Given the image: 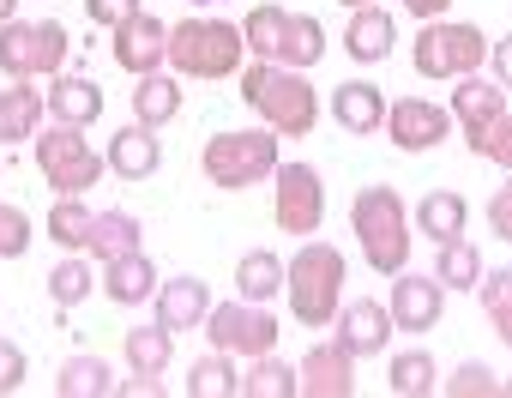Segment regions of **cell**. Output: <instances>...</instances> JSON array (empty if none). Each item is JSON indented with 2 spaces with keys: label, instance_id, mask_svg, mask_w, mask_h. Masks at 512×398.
<instances>
[{
  "label": "cell",
  "instance_id": "46",
  "mask_svg": "<svg viewBox=\"0 0 512 398\" xmlns=\"http://www.w3.org/2000/svg\"><path fill=\"white\" fill-rule=\"evenodd\" d=\"M115 392H121V398H163V374H133V380H121Z\"/></svg>",
  "mask_w": 512,
  "mask_h": 398
},
{
  "label": "cell",
  "instance_id": "36",
  "mask_svg": "<svg viewBox=\"0 0 512 398\" xmlns=\"http://www.w3.org/2000/svg\"><path fill=\"white\" fill-rule=\"evenodd\" d=\"M284 25H290V13L278 7V0H266V7H253V13H247V25H241V37H247V55H253V61H278V49H284Z\"/></svg>",
  "mask_w": 512,
  "mask_h": 398
},
{
  "label": "cell",
  "instance_id": "44",
  "mask_svg": "<svg viewBox=\"0 0 512 398\" xmlns=\"http://www.w3.org/2000/svg\"><path fill=\"white\" fill-rule=\"evenodd\" d=\"M488 230H494L500 242H512V175L488 193Z\"/></svg>",
  "mask_w": 512,
  "mask_h": 398
},
{
  "label": "cell",
  "instance_id": "3",
  "mask_svg": "<svg viewBox=\"0 0 512 398\" xmlns=\"http://www.w3.org/2000/svg\"><path fill=\"white\" fill-rule=\"evenodd\" d=\"M350 230L362 242V260L380 278H398L410 266V212H404L398 187H362L350 199Z\"/></svg>",
  "mask_w": 512,
  "mask_h": 398
},
{
  "label": "cell",
  "instance_id": "1",
  "mask_svg": "<svg viewBox=\"0 0 512 398\" xmlns=\"http://www.w3.org/2000/svg\"><path fill=\"white\" fill-rule=\"evenodd\" d=\"M241 103L260 115L278 139H308L314 121H320L314 85H308L296 67H284V61H253V67L241 73Z\"/></svg>",
  "mask_w": 512,
  "mask_h": 398
},
{
  "label": "cell",
  "instance_id": "18",
  "mask_svg": "<svg viewBox=\"0 0 512 398\" xmlns=\"http://www.w3.org/2000/svg\"><path fill=\"white\" fill-rule=\"evenodd\" d=\"M332 115H338V127H344V133L368 139V133H380V127H386V91H380L374 79H350V85H338V91H332Z\"/></svg>",
  "mask_w": 512,
  "mask_h": 398
},
{
  "label": "cell",
  "instance_id": "10",
  "mask_svg": "<svg viewBox=\"0 0 512 398\" xmlns=\"http://www.w3.org/2000/svg\"><path fill=\"white\" fill-rule=\"evenodd\" d=\"M272 218L284 236H314L326 224V181L314 163H278L272 169Z\"/></svg>",
  "mask_w": 512,
  "mask_h": 398
},
{
  "label": "cell",
  "instance_id": "11",
  "mask_svg": "<svg viewBox=\"0 0 512 398\" xmlns=\"http://www.w3.org/2000/svg\"><path fill=\"white\" fill-rule=\"evenodd\" d=\"M109 37H115V43H109V49H115V67H127L133 79H145V73H157V67L169 61V25H163L157 13H145V7H139L127 25H115Z\"/></svg>",
  "mask_w": 512,
  "mask_h": 398
},
{
  "label": "cell",
  "instance_id": "14",
  "mask_svg": "<svg viewBox=\"0 0 512 398\" xmlns=\"http://www.w3.org/2000/svg\"><path fill=\"white\" fill-rule=\"evenodd\" d=\"M296 380H302V398H356V356L338 338H326L296 362Z\"/></svg>",
  "mask_w": 512,
  "mask_h": 398
},
{
  "label": "cell",
  "instance_id": "4",
  "mask_svg": "<svg viewBox=\"0 0 512 398\" xmlns=\"http://www.w3.org/2000/svg\"><path fill=\"white\" fill-rule=\"evenodd\" d=\"M241 55H247L241 25H223V19L169 25V67L181 79H229V73H241Z\"/></svg>",
  "mask_w": 512,
  "mask_h": 398
},
{
  "label": "cell",
  "instance_id": "42",
  "mask_svg": "<svg viewBox=\"0 0 512 398\" xmlns=\"http://www.w3.org/2000/svg\"><path fill=\"white\" fill-rule=\"evenodd\" d=\"M25 380H31V356H25V344L0 338V398H7V392H19Z\"/></svg>",
  "mask_w": 512,
  "mask_h": 398
},
{
  "label": "cell",
  "instance_id": "20",
  "mask_svg": "<svg viewBox=\"0 0 512 398\" xmlns=\"http://www.w3.org/2000/svg\"><path fill=\"white\" fill-rule=\"evenodd\" d=\"M43 115H49V97L37 91V79H13L7 91H0V139H7V145L37 139Z\"/></svg>",
  "mask_w": 512,
  "mask_h": 398
},
{
  "label": "cell",
  "instance_id": "5",
  "mask_svg": "<svg viewBox=\"0 0 512 398\" xmlns=\"http://www.w3.org/2000/svg\"><path fill=\"white\" fill-rule=\"evenodd\" d=\"M278 163H284V157H278V133H272V127L217 133V139H205V151H199L205 181L223 187V193H241V187H253V181H266Z\"/></svg>",
  "mask_w": 512,
  "mask_h": 398
},
{
  "label": "cell",
  "instance_id": "7",
  "mask_svg": "<svg viewBox=\"0 0 512 398\" xmlns=\"http://www.w3.org/2000/svg\"><path fill=\"white\" fill-rule=\"evenodd\" d=\"M410 61L422 79H464L488 61V37L464 19H428L410 43Z\"/></svg>",
  "mask_w": 512,
  "mask_h": 398
},
{
  "label": "cell",
  "instance_id": "40",
  "mask_svg": "<svg viewBox=\"0 0 512 398\" xmlns=\"http://www.w3.org/2000/svg\"><path fill=\"white\" fill-rule=\"evenodd\" d=\"M464 145H470L476 157H488V163H500V169L512 175V115H494V121H488L476 139H464Z\"/></svg>",
  "mask_w": 512,
  "mask_h": 398
},
{
  "label": "cell",
  "instance_id": "48",
  "mask_svg": "<svg viewBox=\"0 0 512 398\" xmlns=\"http://www.w3.org/2000/svg\"><path fill=\"white\" fill-rule=\"evenodd\" d=\"M7 19H19V0H0V25H7Z\"/></svg>",
  "mask_w": 512,
  "mask_h": 398
},
{
  "label": "cell",
  "instance_id": "25",
  "mask_svg": "<svg viewBox=\"0 0 512 398\" xmlns=\"http://www.w3.org/2000/svg\"><path fill=\"white\" fill-rule=\"evenodd\" d=\"M145 242V224L133 218V212H97L91 218V236H85V254L91 260H121V254H133Z\"/></svg>",
  "mask_w": 512,
  "mask_h": 398
},
{
  "label": "cell",
  "instance_id": "45",
  "mask_svg": "<svg viewBox=\"0 0 512 398\" xmlns=\"http://www.w3.org/2000/svg\"><path fill=\"white\" fill-rule=\"evenodd\" d=\"M488 67H494V85H506V91H512V37L488 43Z\"/></svg>",
  "mask_w": 512,
  "mask_h": 398
},
{
  "label": "cell",
  "instance_id": "19",
  "mask_svg": "<svg viewBox=\"0 0 512 398\" xmlns=\"http://www.w3.org/2000/svg\"><path fill=\"white\" fill-rule=\"evenodd\" d=\"M109 169L121 175V181H151L157 175V163H163V145H157V127H145V121H133V127H121L115 139H109Z\"/></svg>",
  "mask_w": 512,
  "mask_h": 398
},
{
  "label": "cell",
  "instance_id": "47",
  "mask_svg": "<svg viewBox=\"0 0 512 398\" xmlns=\"http://www.w3.org/2000/svg\"><path fill=\"white\" fill-rule=\"evenodd\" d=\"M446 7H452V0H404V13L422 19V25H428V19H446Z\"/></svg>",
  "mask_w": 512,
  "mask_h": 398
},
{
  "label": "cell",
  "instance_id": "37",
  "mask_svg": "<svg viewBox=\"0 0 512 398\" xmlns=\"http://www.w3.org/2000/svg\"><path fill=\"white\" fill-rule=\"evenodd\" d=\"M476 296H482V314H488L494 338H500V344H512V266H500V272H482Z\"/></svg>",
  "mask_w": 512,
  "mask_h": 398
},
{
  "label": "cell",
  "instance_id": "12",
  "mask_svg": "<svg viewBox=\"0 0 512 398\" xmlns=\"http://www.w3.org/2000/svg\"><path fill=\"white\" fill-rule=\"evenodd\" d=\"M380 133H392L398 151H434L452 133V109H440L428 97H398V103H386V127Z\"/></svg>",
  "mask_w": 512,
  "mask_h": 398
},
{
  "label": "cell",
  "instance_id": "23",
  "mask_svg": "<svg viewBox=\"0 0 512 398\" xmlns=\"http://www.w3.org/2000/svg\"><path fill=\"white\" fill-rule=\"evenodd\" d=\"M494 115H506V85L464 73V79H458V91H452V121L464 127V139H476Z\"/></svg>",
  "mask_w": 512,
  "mask_h": 398
},
{
  "label": "cell",
  "instance_id": "31",
  "mask_svg": "<svg viewBox=\"0 0 512 398\" xmlns=\"http://www.w3.org/2000/svg\"><path fill=\"white\" fill-rule=\"evenodd\" d=\"M320 55H326V25H320L314 13H290L278 61H284V67H296V73H308V67H320Z\"/></svg>",
  "mask_w": 512,
  "mask_h": 398
},
{
  "label": "cell",
  "instance_id": "49",
  "mask_svg": "<svg viewBox=\"0 0 512 398\" xmlns=\"http://www.w3.org/2000/svg\"><path fill=\"white\" fill-rule=\"evenodd\" d=\"M338 7H350V13H356V7H368V0H338Z\"/></svg>",
  "mask_w": 512,
  "mask_h": 398
},
{
  "label": "cell",
  "instance_id": "24",
  "mask_svg": "<svg viewBox=\"0 0 512 398\" xmlns=\"http://www.w3.org/2000/svg\"><path fill=\"white\" fill-rule=\"evenodd\" d=\"M464 224H470V199H464V193L434 187V193L416 199V230H422L428 242H452V236H464Z\"/></svg>",
  "mask_w": 512,
  "mask_h": 398
},
{
  "label": "cell",
  "instance_id": "26",
  "mask_svg": "<svg viewBox=\"0 0 512 398\" xmlns=\"http://www.w3.org/2000/svg\"><path fill=\"white\" fill-rule=\"evenodd\" d=\"M115 368L103 356H67L55 374V398H115Z\"/></svg>",
  "mask_w": 512,
  "mask_h": 398
},
{
  "label": "cell",
  "instance_id": "21",
  "mask_svg": "<svg viewBox=\"0 0 512 398\" xmlns=\"http://www.w3.org/2000/svg\"><path fill=\"white\" fill-rule=\"evenodd\" d=\"M392 43H398L392 13H380L374 0H368V7H356V19H350V31H344V55L362 61V67H380V61L392 55Z\"/></svg>",
  "mask_w": 512,
  "mask_h": 398
},
{
  "label": "cell",
  "instance_id": "13",
  "mask_svg": "<svg viewBox=\"0 0 512 398\" xmlns=\"http://www.w3.org/2000/svg\"><path fill=\"white\" fill-rule=\"evenodd\" d=\"M392 326L398 332H428V326H440V308H446V284L434 278V272H398L392 278Z\"/></svg>",
  "mask_w": 512,
  "mask_h": 398
},
{
  "label": "cell",
  "instance_id": "2",
  "mask_svg": "<svg viewBox=\"0 0 512 398\" xmlns=\"http://www.w3.org/2000/svg\"><path fill=\"white\" fill-rule=\"evenodd\" d=\"M344 284H350V266H344V254L332 242H302L296 260H284V296H290V314L308 332H320V326L338 320Z\"/></svg>",
  "mask_w": 512,
  "mask_h": 398
},
{
  "label": "cell",
  "instance_id": "35",
  "mask_svg": "<svg viewBox=\"0 0 512 398\" xmlns=\"http://www.w3.org/2000/svg\"><path fill=\"white\" fill-rule=\"evenodd\" d=\"M386 386H392L398 398H428V392L440 386V368H434L428 350H398L392 368H386Z\"/></svg>",
  "mask_w": 512,
  "mask_h": 398
},
{
  "label": "cell",
  "instance_id": "33",
  "mask_svg": "<svg viewBox=\"0 0 512 398\" xmlns=\"http://www.w3.org/2000/svg\"><path fill=\"white\" fill-rule=\"evenodd\" d=\"M187 398H241V374L229 350H211L187 368Z\"/></svg>",
  "mask_w": 512,
  "mask_h": 398
},
{
  "label": "cell",
  "instance_id": "39",
  "mask_svg": "<svg viewBox=\"0 0 512 398\" xmlns=\"http://www.w3.org/2000/svg\"><path fill=\"white\" fill-rule=\"evenodd\" d=\"M440 392H446V398H494V392H500V380H494V368H488V362H458V368L440 380Z\"/></svg>",
  "mask_w": 512,
  "mask_h": 398
},
{
  "label": "cell",
  "instance_id": "15",
  "mask_svg": "<svg viewBox=\"0 0 512 398\" xmlns=\"http://www.w3.org/2000/svg\"><path fill=\"white\" fill-rule=\"evenodd\" d=\"M332 326H338V344H344L356 362H362V356H380V350L392 344V332H398V326H392V308H386V302H374V296L344 302Z\"/></svg>",
  "mask_w": 512,
  "mask_h": 398
},
{
  "label": "cell",
  "instance_id": "9",
  "mask_svg": "<svg viewBox=\"0 0 512 398\" xmlns=\"http://www.w3.org/2000/svg\"><path fill=\"white\" fill-rule=\"evenodd\" d=\"M205 338H211V350H229V356H266V350H278V314L266 308V302H211V314H205Z\"/></svg>",
  "mask_w": 512,
  "mask_h": 398
},
{
  "label": "cell",
  "instance_id": "38",
  "mask_svg": "<svg viewBox=\"0 0 512 398\" xmlns=\"http://www.w3.org/2000/svg\"><path fill=\"white\" fill-rule=\"evenodd\" d=\"M91 290H97V278H91V260H79V254H67V260L49 272V296H55V308H79Z\"/></svg>",
  "mask_w": 512,
  "mask_h": 398
},
{
  "label": "cell",
  "instance_id": "41",
  "mask_svg": "<svg viewBox=\"0 0 512 398\" xmlns=\"http://www.w3.org/2000/svg\"><path fill=\"white\" fill-rule=\"evenodd\" d=\"M31 218H25V206H7L0 199V260H25L31 254Z\"/></svg>",
  "mask_w": 512,
  "mask_h": 398
},
{
  "label": "cell",
  "instance_id": "16",
  "mask_svg": "<svg viewBox=\"0 0 512 398\" xmlns=\"http://www.w3.org/2000/svg\"><path fill=\"white\" fill-rule=\"evenodd\" d=\"M157 326H169V332H193V326H205V314H211V284L205 278H169V284H157Z\"/></svg>",
  "mask_w": 512,
  "mask_h": 398
},
{
  "label": "cell",
  "instance_id": "29",
  "mask_svg": "<svg viewBox=\"0 0 512 398\" xmlns=\"http://www.w3.org/2000/svg\"><path fill=\"white\" fill-rule=\"evenodd\" d=\"M181 115V85L157 67V73H145L139 85H133V121H145V127H169Z\"/></svg>",
  "mask_w": 512,
  "mask_h": 398
},
{
  "label": "cell",
  "instance_id": "8",
  "mask_svg": "<svg viewBox=\"0 0 512 398\" xmlns=\"http://www.w3.org/2000/svg\"><path fill=\"white\" fill-rule=\"evenodd\" d=\"M37 169H43V181L55 187V193H85V187H97L103 181V151L85 139V127H67V121H55V127H37Z\"/></svg>",
  "mask_w": 512,
  "mask_h": 398
},
{
  "label": "cell",
  "instance_id": "27",
  "mask_svg": "<svg viewBox=\"0 0 512 398\" xmlns=\"http://www.w3.org/2000/svg\"><path fill=\"white\" fill-rule=\"evenodd\" d=\"M278 290H284V260L272 248H247L235 260V296L241 302H272Z\"/></svg>",
  "mask_w": 512,
  "mask_h": 398
},
{
  "label": "cell",
  "instance_id": "32",
  "mask_svg": "<svg viewBox=\"0 0 512 398\" xmlns=\"http://www.w3.org/2000/svg\"><path fill=\"white\" fill-rule=\"evenodd\" d=\"M434 278H440L446 290H476V284H482V254H476V242H464V236L434 242Z\"/></svg>",
  "mask_w": 512,
  "mask_h": 398
},
{
  "label": "cell",
  "instance_id": "51",
  "mask_svg": "<svg viewBox=\"0 0 512 398\" xmlns=\"http://www.w3.org/2000/svg\"><path fill=\"white\" fill-rule=\"evenodd\" d=\"M193 7H211V0H193Z\"/></svg>",
  "mask_w": 512,
  "mask_h": 398
},
{
  "label": "cell",
  "instance_id": "22",
  "mask_svg": "<svg viewBox=\"0 0 512 398\" xmlns=\"http://www.w3.org/2000/svg\"><path fill=\"white\" fill-rule=\"evenodd\" d=\"M43 97H49V115L67 121V127H91V121L103 115V91H97V79H85V73H55Z\"/></svg>",
  "mask_w": 512,
  "mask_h": 398
},
{
  "label": "cell",
  "instance_id": "6",
  "mask_svg": "<svg viewBox=\"0 0 512 398\" xmlns=\"http://www.w3.org/2000/svg\"><path fill=\"white\" fill-rule=\"evenodd\" d=\"M67 25L61 19H7L0 25V73L7 79H55L67 67Z\"/></svg>",
  "mask_w": 512,
  "mask_h": 398
},
{
  "label": "cell",
  "instance_id": "17",
  "mask_svg": "<svg viewBox=\"0 0 512 398\" xmlns=\"http://www.w3.org/2000/svg\"><path fill=\"white\" fill-rule=\"evenodd\" d=\"M157 266H151V254L145 248H133V254H121V260H103V296L115 302V308H139V302H151L157 296Z\"/></svg>",
  "mask_w": 512,
  "mask_h": 398
},
{
  "label": "cell",
  "instance_id": "34",
  "mask_svg": "<svg viewBox=\"0 0 512 398\" xmlns=\"http://www.w3.org/2000/svg\"><path fill=\"white\" fill-rule=\"evenodd\" d=\"M91 206H85V193H61L55 206H49V242L67 248V254H85V236H91Z\"/></svg>",
  "mask_w": 512,
  "mask_h": 398
},
{
  "label": "cell",
  "instance_id": "28",
  "mask_svg": "<svg viewBox=\"0 0 512 398\" xmlns=\"http://www.w3.org/2000/svg\"><path fill=\"white\" fill-rule=\"evenodd\" d=\"M121 350H127V368L133 374H169V362H175V332L169 326H127V338H121Z\"/></svg>",
  "mask_w": 512,
  "mask_h": 398
},
{
  "label": "cell",
  "instance_id": "30",
  "mask_svg": "<svg viewBox=\"0 0 512 398\" xmlns=\"http://www.w3.org/2000/svg\"><path fill=\"white\" fill-rule=\"evenodd\" d=\"M241 398H302V380L290 362H278L272 350L266 356H253L247 374H241Z\"/></svg>",
  "mask_w": 512,
  "mask_h": 398
},
{
  "label": "cell",
  "instance_id": "50",
  "mask_svg": "<svg viewBox=\"0 0 512 398\" xmlns=\"http://www.w3.org/2000/svg\"><path fill=\"white\" fill-rule=\"evenodd\" d=\"M500 392H506V398H512V380H500Z\"/></svg>",
  "mask_w": 512,
  "mask_h": 398
},
{
  "label": "cell",
  "instance_id": "43",
  "mask_svg": "<svg viewBox=\"0 0 512 398\" xmlns=\"http://www.w3.org/2000/svg\"><path fill=\"white\" fill-rule=\"evenodd\" d=\"M139 7H145V0H85V13H91V25H103V31L127 25V19H133Z\"/></svg>",
  "mask_w": 512,
  "mask_h": 398
}]
</instances>
